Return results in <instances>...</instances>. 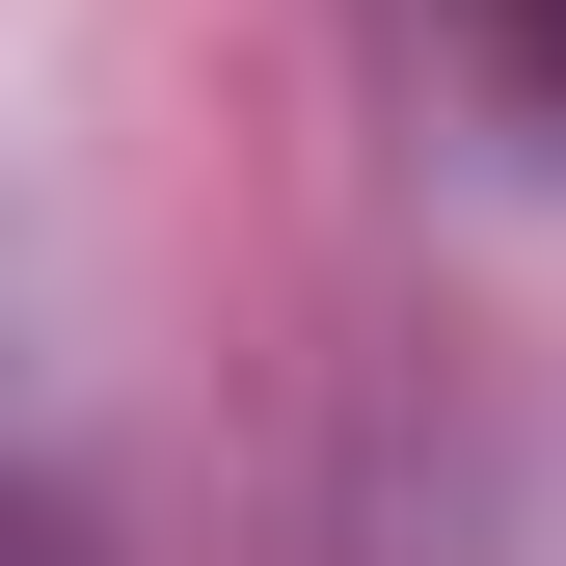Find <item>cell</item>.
<instances>
[{
	"label": "cell",
	"mask_w": 566,
	"mask_h": 566,
	"mask_svg": "<svg viewBox=\"0 0 566 566\" xmlns=\"http://www.w3.org/2000/svg\"><path fill=\"white\" fill-rule=\"evenodd\" d=\"M485 82H513V108H566V0H485Z\"/></svg>",
	"instance_id": "6da1fadb"
}]
</instances>
